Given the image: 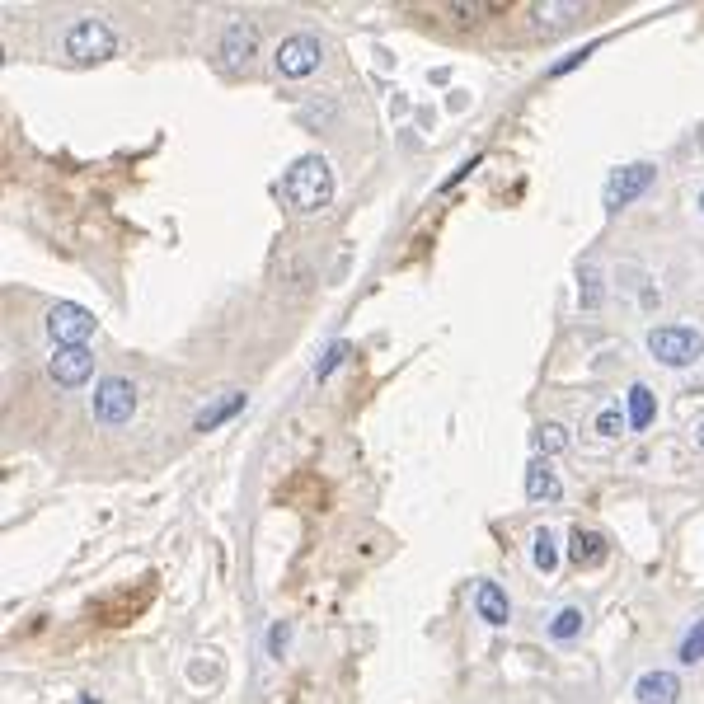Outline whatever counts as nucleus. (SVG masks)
<instances>
[{"instance_id": "obj_9", "label": "nucleus", "mask_w": 704, "mask_h": 704, "mask_svg": "<svg viewBox=\"0 0 704 704\" xmlns=\"http://www.w3.org/2000/svg\"><path fill=\"white\" fill-rule=\"evenodd\" d=\"M254 52H259V29L245 24V19L226 24V33H221V57H226V66H249Z\"/></svg>"}, {"instance_id": "obj_4", "label": "nucleus", "mask_w": 704, "mask_h": 704, "mask_svg": "<svg viewBox=\"0 0 704 704\" xmlns=\"http://www.w3.org/2000/svg\"><path fill=\"white\" fill-rule=\"evenodd\" d=\"M90 409H94V423L123 428V423H132V414H137V385L127 381V376H104L90 399Z\"/></svg>"}, {"instance_id": "obj_13", "label": "nucleus", "mask_w": 704, "mask_h": 704, "mask_svg": "<svg viewBox=\"0 0 704 704\" xmlns=\"http://www.w3.org/2000/svg\"><path fill=\"white\" fill-rule=\"evenodd\" d=\"M559 493H564V484L554 479L550 465H545V460H531V465H526V498H550L554 503Z\"/></svg>"}, {"instance_id": "obj_14", "label": "nucleus", "mask_w": 704, "mask_h": 704, "mask_svg": "<svg viewBox=\"0 0 704 704\" xmlns=\"http://www.w3.org/2000/svg\"><path fill=\"white\" fill-rule=\"evenodd\" d=\"M475 606H479V615H484L489 625H507V597H503V587H498V582H479V587H475Z\"/></svg>"}, {"instance_id": "obj_17", "label": "nucleus", "mask_w": 704, "mask_h": 704, "mask_svg": "<svg viewBox=\"0 0 704 704\" xmlns=\"http://www.w3.org/2000/svg\"><path fill=\"white\" fill-rule=\"evenodd\" d=\"M550 634H554V639H559V643H568V639H578V634H582V611H578V606H564V611L554 615V625H550Z\"/></svg>"}, {"instance_id": "obj_24", "label": "nucleus", "mask_w": 704, "mask_h": 704, "mask_svg": "<svg viewBox=\"0 0 704 704\" xmlns=\"http://www.w3.org/2000/svg\"><path fill=\"white\" fill-rule=\"evenodd\" d=\"M498 5H451V15H460V19H479V15H493Z\"/></svg>"}, {"instance_id": "obj_28", "label": "nucleus", "mask_w": 704, "mask_h": 704, "mask_svg": "<svg viewBox=\"0 0 704 704\" xmlns=\"http://www.w3.org/2000/svg\"><path fill=\"white\" fill-rule=\"evenodd\" d=\"M700 207H704V193H700Z\"/></svg>"}, {"instance_id": "obj_3", "label": "nucleus", "mask_w": 704, "mask_h": 704, "mask_svg": "<svg viewBox=\"0 0 704 704\" xmlns=\"http://www.w3.org/2000/svg\"><path fill=\"white\" fill-rule=\"evenodd\" d=\"M648 352L662 367H690V362H700L704 338L690 324H658V329H648Z\"/></svg>"}, {"instance_id": "obj_19", "label": "nucleus", "mask_w": 704, "mask_h": 704, "mask_svg": "<svg viewBox=\"0 0 704 704\" xmlns=\"http://www.w3.org/2000/svg\"><path fill=\"white\" fill-rule=\"evenodd\" d=\"M625 428H629V414H620V404H611V409H601V414H597L601 437H620Z\"/></svg>"}, {"instance_id": "obj_11", "label": "nucleus", "mask_w": 704, "mask_h": 704, "mask_svg": "<svg viewBox=\"0 0 704 704\" xmlns=\"http://www.w3.org/2000/svg\"><path fill=\"white\" fill-rule=\"evenodd\" d=\"M249 404V395L245 390H226V395H216L207 409H198V418H193V432H212V428H221L226 418H235L240 409Z\"/></svg>"}, {"instance_id": "obj_18", "label": "nucleus", "mask_w": 704, "mask_h": 704, "mask_svg": "<svg viewBox=\"0 0 704 704\" xmlns=\"http://www.w3.org/2000/svg\"><path fill=\"white\" fill-rule=\"evenodd\" d=\"M681 662H700L704 658V620H695V625L686 629V639H681V653H676Z\"/></svg>"}, {"instance_id": "obj_27", "label": "nucleus", "mask_w": 704, "mask_h": 704, "mask_svg": "<svg viewBox=\"0 0 704 704\" xmlns=\"http://www.w3.org/2000/svg\"><path fill=\"white\" fill-rule=\"evenodd\" d=\"M700 446H704V428H700Z\"/></svg>"}, {"instance_id": "obj_2", "label": "nucleus", "mask_w": 704, "mask_h": 704, "mask_svg": "<svg viewBox=\"0 0 704 704\" xmlns=\"http://www.w3.org/2000/svg\"><path fill=\"white\" fill-rule=\"evenodd\" d=\"M66 57L76 66H90V62H108L113 52H118V33L108 29L104 19H76L71 29H66Z\"/></svg>"}, {"instance_id": "obj_15", "label": "nucleus", "mask_w": 704, "mask_h": 704, "mask_svg": "<svg viewBox=\"0 0 704 704\" xmlns=\"http://www.w3.org/2000/svg\"><path fill=\"white\" fill-rule=\"evenodd\" d=\"M658 414V399L648 385H629V428H648Z\"/></svg>"}, {"instance_id": "obj_20", "label": "nucleus", "mask_w": 704, "mask_h": 704, "mask_svg": "<svg viewBox=\"0 0 704 704\" xmlns=\"http://www.w3.org/2000/svg\"><path fill=\"white\" fill-rule=\"evenodd\" d=\"M536 446L545 451V456H554V451H564L568 446V432L559 428V423H545V428H536Z\"/></svg>"}, {"instance_id": "obj_22", "label": "nucleus", "mask_w": 704, "mask_h": 704, "mask_svg": "<svg viewBox=\"0 0 704 704\" xmlns=\"http://www.w3.org/2000/svg\"><path fill=\"white\" fill-rule=\"evenodd\" d=\"M597 47H601V43L573 47V52H568V57H564V62H554V66H550V76H568V71H573V66H582V62H587V57H592V52H597Z\"/></svg>"}, {"instance_id": "obj_6", "label": "nucleus", "mask_w": 704, "mask_h": 704, "mask_svg": "<svg viewBox=\"0 0 704 704\" xmlns=\"http://www.w3.org/2000/svg\"><path fill=\"white\" fill-rule=\"evenodd\" d=\"M47 334L57 338V348H80L94 334V315L85 306H76V301H57L47 310Z\"/></svg>"}, {"instance_id": "obj_16", "label": "nucleus", "mask_w": 704, "mask_h": 704, "mask_svg": "<svg viewBox=\"0 0 704 704\" xmlns=\"http://www.w3.org/2000/svg\"><path fill=\"white\" fill-rule=\"evenodd\" d=\"M531 559H536L540 573H554V564H559V545H554V536L545 531V526L531 536Z\"/></svg>"}, {"instance_id": "obj_8", "label": "nucleus", "mask_w": 704, "mask_h": 704, "mask_svg": "<svg viewBox=\"0 0 704 704\" xmlns=\"http://www.w3.org/2000/svg\"><path fill=\"white\" fill-rule=\"evenodd\" d=\"M47 371H52V381L62 385V390H76V385L90 381L94 371V352L80 343V348H57L52 352V362H47Z\"/></svg>"}, {"instance_id": "obj_1", "label": "nucleus", "mask_w": 704, "mask_h": 704, "mask_svg": "<svg viewBox=\"0 0 704 704\" xmlns=\"http://www.w3.org/2000/svg\"><path fill=\"white\" fill-rule=\"evenodd\" d=\"M282 198H287L291 212H320L329 207L334 198V169L324 155H301L296 165L287 169V179H282Z\"/></svg>"}, {"instance_id": "obj_12", "label": "nucleus", "mask_w": 704, "mask_h": 704, "mask_svg": "<svg viewBox=\"0 0 704 704\" xmlns=\"http://www.w3.org/2000/svg\"><path fill=\"white\" fill-rule=\"evenodd\" d=\"M634 695H639V704H676L681 700V681L672 672H643Z\"/></svg>"}, {"instance_id": "obj_21", "label": "nucleus", "mask_w": 704, "mask_h": 704, "mask_svg": "<svg viewBox=\"0 0 704 704\" xmlns=\"http://www.w3.org/2000/svg\"><path fill=\"white\" fill-rule=\"evenodd\" d=\"M343 357H348V343H329V348H324V357L315 362V381H329V371H334Z\"/></svg>"}, {"instance_id": "obj_23", "label": "nucleus", "mask_w": 704, "mask_h": 704, "mask_svg": "<svg viewBox=\"0 0 704 704\" xmlns=\"http://www.w3.org/2000/svg\"><path fill=\"white\" fill-rule=\"evenodd\" d=\"M582 282H587V287H582V306L592 310V306H597V301H601V287H597V273H587V277H582Z\"/></svg>"}, {"instance_id": "obj_5", "label": "nucleus", "mask_w": 704, "mask_h": 704, "mask_svg": "<svg viewBox=\"0 0 704 704\" xmlns=\"http://www.w3.org/2000/svg\"><path fill=\"white\" fill-rule=\"evenodd\" d=\"M320 62H324V43L315 38V33H291V38H282V43H277V52H273L277 76H287V80L310 76Z\"/></svg>"}, {"instance_id": "obj_25", "label": "nucleus", "mask_w": 704, "mask_h": 704, "mask_svg": "<svg viewBox=\"0 0 704 704\" xmlns=\"http://www.w3.org/2000/svg\"><path fill=\"white\" fill-rule=\"evenodd\" d=\"M282 643H287V625H273V634H268V648H273V653H282Z\"/></svg>"}, {"instance_id": "obj_26", "label": "nucleus", "mask_w": 704, "mask_h": 704, "mask_svg": "<svg viewBox=\"0 0 704 704\" xmlns=\"http://www.w3.org/2000/svg\"><path fill=\"white\" fill-rule=\"evenodd\" d=\"M80 704H99V700H90V695H85V700H80Z\"/></svg>"}, {"instance_id": "obj_7", "label": "nucleus", "mask_w": 704, "mask_h": 704, "mask_svg": "<svg viewBox=\"0 0 704 704\" xmlns=\"http://www.w3.org/2000/svg\"><path fill=\"white\" fill-rule=\"evenodd\" d=\"M653 174H658V169L648 165V160H634V165L615 169L611 179H606V193H601V202H606V212H620V207H629V202L639 198V193H648V184H653Z\"/></svg>"}, {"instance_id": "obj_10", "label": "nucleus", "mask_w": 704, "mask_h": 704, "mask_svg": "<svg viewBox=\"0 0 704 704\" xmlns=\"http://www.w3.org/2000/svg\"><path fill=\"white\" fill-rule=\"evenodd\" d=\"M606 536L592 531V526H573V536H568V559L578 568H601L606 564Z\"/></svg>"}]
</instances>
